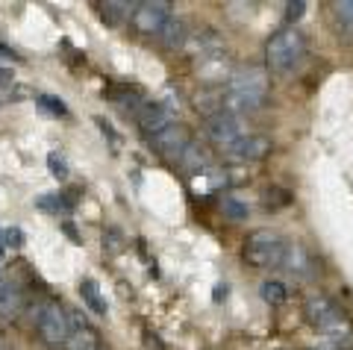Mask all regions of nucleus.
Listing matches in <instances>:
<instances>
[{
  "label": "nucleus",
  "mask_w": 353,
  "mask_h": 350,
  "mask_svg": "<svg viewBox=\"0 0 353 350\" xmlns=\"http://www.w3.org/2000/svg\"><path fill=\"white\" fill-rule=\"evenodd\" d=\"M268 97V74L262 68H241L227 80V89L221 94V112H253Z\"/></svg>",
  "instance_id": "nucleus-1"
},
{
  "label": "nucleus",
  "mask_w": 353,
  "mask_h": 350,
  "mask_svg": "<svg viewBox=\"0 0 353 350\" xmlns=\"http://www.w3.org/2000/svg\"><path fill=\"white\" fill-rule=\"evenodd\" d=\"M306 56V39L297 27H285L280 32H274L265 45V59H268V68L277 74H289L294 71L301 59Z\"/></svg>",
  "instance_id": "nucleus-2"
},
{
  "label": "nucleus",
  "mask_w": 353,
  "mask_h": 350,
  "mask_svg": "<svg viewBox=\"0 0 353 350\" xmlns=\"http://www.w3.org/2000/svg\"><path fill=\"white\" fill-rule=\"evenodd\" d=\"M303 315H306V321L324 336L336 338V336H347L350 333L347 315L341 312L330 298H324V294H312V298L306 300V306H303Z\"/></svg>",
  "instance_id": "nucleus-3"
},
{
  "label": "nucleus",
  "mask_w": 353,
  "mask_h": 350,
  "mask_svg": "<svg viewBox=\"0 0 353 350\" xmlns=\"http://www.w3.org/2000/svg\"><path fill=\"white\" fill-rule=\"evenodd\" d=\"M285 242L274 229H253L245 238V259L253 268H283Z\"/></svg>",
  "instance_id": "nucleus-4"
},
{
  "label": "nucleus",
  "mask_w": 353,
  "mask_h": 350,
  "mask_svg": "<svg viewBox=\"0 0 353 350\" xmlns=\"http://www.w3.org/2000/svg\"><path fill=\"white\" fill-rule=\"evenodd\" d=\"M36 330H39L44 344H50V347L68 344V338H71V318H68V312H65L57 300H48V303L39 306Z\"/></svg>",
  "instance_id": "nucleus-5"
},
{
  "label": "nucleus",
  "mask_w": 353,
  "mask_h": 350,
  "mask_svg": "<svg viewBox=\"0 0 353 350\" xmlns=\"http://www.w3.org/2000/svg\"><path fill=\"white\" fill-rule=\"evenodd\" d=\"M168 18H171V3H165V0H145V3L132 6L130 24L139 32H145V36H159L162 27L168 24Z\"/></svg>",
  "instance_id": "nucleus-6"
},
{
  "label": "nucleus",
  "mask_w": 353,
  "mask_h": 350,
  "mask_svg": "<svg viewBox=\"0 0 353 350\" xmlns=\"http://www.w3.org/2000/svg\"><path fill=\"white\" fill-rule=\"evenodd\" d=\"M209 138H212V145H218L221 150L233 147L239 138H245V121H241L239 115L233 112H215L209 115V127H206Z\"/></svg>",
  "instance_id": "nucleus-7"
},
{
  "label": "nucleus",
  "mask_w": 353,
  "mask_h": 350,
  "mask_svg": "<svg viewBox=\"0 0 353 350\" xmlns=\"http://www.w3.org/2000/svg\"><path fill=\"white\" fill-rule=\"evenodd\" d=\"M150 141H153V147H157L162 156H174V159H180L185 150H189V145H192V133H189V127L185 124H171V127H165L162 133H157V136H150Z\"/></svg>",
  "instance_id": "nucleus-8"
},
{
  "label": "nucleus",
  "mask_w": 353,
  "mask_h": 350,
  "mask_svg": "<svg viewBox=\"0 0 353 350\" xmlns=\"http://www.w3.org/2000/svg\"><path fill=\"white\" fill-rule=\"evenodd\" d=\"M224 153L233 162H259L271 153V138L259 136V133H248L245 138H239L233 147H227Z\"/></svg>",
  "instance_id": "nucleus-9"
},
{
  "label": "nucleus",
  "mask_w": 353,
  "mask_h": 350,
  "mask_svg": "<svg viewBox=\"0 0 353 350\" xmlns=\"http://www.w3.org/2000/svg\"><path fill=\"white\" fill-rule=\"evenodd\" d=\"M283 268L294 277H312L315 274V259L312 254L297 245V242H285V256H283Z\"/></svg>",
  "instance_id": "nucleus-10"
},
{
  "label": "nucleus",
  "mask_w": 353,
  "mask_h": 350,
  "mask_svg": "<svg viewBox=\"0 0 353 350\" xmlns=\"http://www.w3.org/2000/svg\"><path fill=\"white\" fill-rule=\"evenodd\" d=\"M174 124V115H171V109L168 106H162V103H145L139 109V127L145 130V136H157L162 133L165 127H171Z\"/></svg>",
  "instance_id": "nucleus-11"
},
{
  "label": "nucleus",
  "mask_w": 353,
  "mask_h": 350,
  "mask_svg": "<svg viewBox=\"0 0 353 350\" xmlns=\"http://www.w3.org/2000/svg\"><path fill=\"white\" fill-rule=\"evenodd\" d=\"M71 318V338H68V350H97L101 347V338L92 327L85 324V318H80V312H68Z\"/></svg>",
  "instance_id": "nucleus-12"
},
{
  "label": "nucleus",
  "mask_w": 353,
  "mask_h": 350,
  "mask_svg": "<svg viewBox=\"0 0 353 350\" xmlns=\"http://www.w3.org/2000/svg\"><path fill=\"white\" fill-rule=\"evenodd\" d=\"M21 309V291L15 282L0 280V318H12Z\"/></svg>",
  "instance_id": "nucleus-13"
},
{
  "label": "nucleus",
  "mask_w": 353,
  "mask_h": 350,
  "mask_svg": "<svg viewBox=\"0 0 353 350\" xmlns=\"http://www.w3.org/2000/svg\"><path fill=\"white\" fill-rule=\"evenodd\" d=\"M201 76L206 83H221V80H230V74L227 71V62H224V56L221 53H212V56H203L201 59Z\"/></svg>",
  "instance_id": "nucleus-14"
},
{
  "label": "nucleus",
  "mask_w": 353,
  "mask_h": 350,
  "mask_svg": "<svg viewBox=\"0 0 353 350\" xmlns=\"http://www.w3.org/2000/svg\"><path fill=\"white\" fill-rule=\"evenodd\" d=\"M159 41L165 48H171V50H176V48H183L185 41H189V32H185V24L183 21H176V18H168V24L162 27V32H159Z\"/></svg>",
  "instance_id": "nucleus-15"
},
{
  "label": "nucleus",
  "mask_w": 353,
  "mask_h": 350,
  "mask_svg": "<svg viewBox=\"0 0 353 350\" xmlns=\"http://www.w3.org/2000/svg\"><path fill=\"white\" fill-rule=\"evenodd\" d=\"M259 294L268 306H283L289 300V289H285V282H280V280H265L259 286Z\"/></svg>",
  "instance_id": "nucleus-16"
},
{
  "label": "nucleus",
  "mask_w": 353,
  "mask_h": 350,
  "mask_svg": "<svg viewBox=\"0 0 353 350\" xmlns=\"http://www.w3.org/2000/svg\"><path fill=\"white\" fill-rule=\"evenodd\" d=\"M80 291H83V300L88 303V309H92V312H97V315L106 312V300L101 298V289H97L94 280H83L80 282Z\"/></svg>",
  "instance_id": "nucleus-17"
},
{
  "label": "nucleus",
  "mask_w": 353,
  "mask_h": 350,
  "mask_svg": "<svg viewBox=\"0 0 353 350\" xmlns=\"http://www.w3.org/2000/svg\"><path fill=\"white\" fill-rule=\"evenodd\" d=\"M333 9H336L339 24L345 27V30H350V32H353V0H341V3H336Z\"/></svg>",
  "instance_id": "nucleus-18"
},
{
  "label": "nucleus",
  "mask_w": 353,
  "mask_h": 350,
  "mask_svg": "<svg viewBox=\"0 0 353 350\" xmlns=\"http://www.w3.org/2000/svg\"><path fill=\"white\" fill-rule=\"evenodd\" d=\"M39 209H48V212H68L71 206L62 200V194H44V198H39Z\"/></svg>",
  "instance_id": "nucleus-19"
},
{
  "label": "nucleus",
  "mask_w": 353,
  "mask_h": 350,
  "mask_svg": "<svg viewBox=\"0 0 353 350\" xmlns=\"http://www.w3.org/2000/svg\"><path fill=\"white\" fill-rule=\"evenodd\" d=\"M48 168H50V174H53L57 180L68 177V162H65V156H62V153H57V150H53L50 156H48Z\"/></svg>",
  "instance_id": "nucleus-20"
},
{
  "label": "nucleus",
  "mask_w": 353,
  "mask_h": 350,
  "mask_svg": "<svg viewBox=\"0 0 353 350\" xmlns=\"http://www.w3.org/2000/svg\"><path fill=\"white\" fill-rule=\"evenodd\" d=\"M39 106H41V109H48V112H53V115H65V103L59 101V97L41 94V97H39Z\"/></svg>",
  "instance_id": "nucleus-21"
},
{
  "label": "nucleus",
  "mask_w": 353,
  "mask_h": 350,
  "mask_svg": "<svg viewBox=\"0 0 353 350\" xmlns=\"http://www.w3.org/2000/svg\"><path fill=\"white\" fill-rule=\"evenodd\" d=\"M3 245L6 247H24V233H21L18 227L3 229Z\"/></svg>",
  "instance_id": "nucleus-22"
},
{
  "label": "nucleus",
  "mask_w": 353,
  "mask_h": 350,
  "mask_svg": "<svg viewBox=\"0 0 353 350\" xmlns=\"http://www.w3.org/2000/svg\"><path fill=\"white\" fill-rule=\"evenodd\" d=\"M303 9H306V3H289V6H285V21H289V24L301 21L303 18Z\"/></svg>",
  "instance_id": "nucleus-23"
},
{
  "label": "nucleus",
  "mask_w": 353,
  "mask_h": 350,
  "mask_svg": "<svg viewBox=\"0 0 353 350\" xmlns=\"http://www.w3.org/2000/svg\"><path fill=\"white\" fill-rule=\"evenodd\" d=\"M224 212H227V215H233V218H245V215H248L245 206H239L236 200H224Z\"/></svg>",
  "instance_id": "nucleus-24"
},
{
  "label": "nucleus",
  "mask_w": 353,
  "mask_h": 350,
  "mask_svg": "<svg viewBox=\"0 0 353 350\" xmlns=\"http://www.w3.org/2000/svg\"><path fill=\"white\" fill-rule=\"evenodd\" d=\"M6 83H12V74H9L6 68H0V85H6Z\"/></svg>",
  "instance_id": "nucleus-25"
},
{
  "label": "nucleus",
  "mask_w": 353,
  "mask_h": 350,
  "mask_svg": "<svg viewBox=\"0 0 353 350\" xmlns=\"http://www.w3.org/2000/svg\"><path fill=\"white\" fill-rule=\"evenodd\" d=\"M0 280H3V277H0Z\"/></svg>",
  "instance_id": "nucleus-26"
}]
</instances>
